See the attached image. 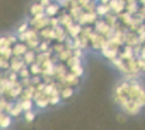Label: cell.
<instances>
[{"label":"cell","mask_w":145,"mask_h":130,"mask_svg":"<svg viewBox=\"0 0 145 130\" xmlns=\"http://www.w3.org/2000/svg\"><path fill=\"white\" fill-rule=\"evenodd\" d=\"M26 51H27V47H26L25 44H22V43H16L15 47H14L12 50V52L14 53V56H21V54H24Z\"/></svg>","instance_id":"6da1fadb"},{"label":"cell","mask_w":145,"mask_h":130,"mask_svg":"<svg viewBox=\"0 0 145 130\" xmlns=\"http://www.w3.org/2000/svg\"><path fill=\"white\" fill-rule=\"evenodd\" d=\"M30 13H31L33 15H37V14L44 13V7L41 6L40 3H35V5H33L31 8H30Z\"/></svg>","instance_id":"7a4b0ae2"},{"label":"cell","mask_w":145,"mask_h":130,"mask_svg":"<svg viewBox=\"0 0 145 130\" xmlns=\"http://www.w3.org/2000/svg\"><path fill=\"white\" fill-rule=\"evenodd\" d=\"M35 60V53L33 51H26L24 53V61L26 64H31L33 61Z\"/></svg>","instance_id":"3957f363"},{"label":"cell","mask_w":145,"mask_h":130,"mask_svg":"<svg viewBox=\"0 0 145 130\" xmlns=\"http://www.w3.org/2000/svg\"><path fill=\"white\" fill-rule=\"evenodd\" d=\"M11 124V117L10 116H1L0 117V127L1 128H7Z\"/></svg>","instance_id":"277c9868"},{"label":"cell","mask_w":145,"mask_h":130,"mask_svg":"<svg viewBox=\"0 0 145 130\" xmlns=\"http://www.w3.org/2000/svg\"><path fill=\"white\" fill-rule=\"evenodd\" d=\"M21 108L24 110V111H30L31 107H33V102L30 100H24L22 103H21Z\"/></svg>","instance_id":"5b68a950"},{"label":"cell","mask_w":145,"mask_h":130,"mask_svg":"<svg viewBox=\"0 0 145 130\" xmlns=\"http://www.w3.org/2000/svg\"><path fill=\"white\" fill-rule=\"evenodd\" d=\"M34 24H35V26H36L37 29H39V28H42V27H44L46 25L48 24V20L44 19V18H42V19L38 20L37 22H35Z\"/></svg>","instance_id":"8992f818"},{"label":"cell","mask_w":145,"mask_h":130,"mask_svg":"<svg viewBox=\"0 0 145 130\" xmlns=\"http://www.w3.org/2000/svg\"><path fill=\"white\" fill-rule=\"evenodd\" d=\"M48 103H49V99H42V98H38V99L36 100L37 106H39L40 108H43V107H46Z\"/></svg>","instance_id":"52a82bcc"},{"label":"cell","mask_w":145,"mask_h":130,"mask_svg":"<svg viewBox=\"0 0 145 130\" xmlns=\"http://www.w3.org/2000/svg\"><path fill=\"white\" fill-rule=\"evenodd\" d=\"M11 68H12L13 71L18 72V71H20L21 68H23V62H20V61L15 62V60L13 59V60H12V64H11Z\"/></svg>","instance_id":"ba28073f"},{"label":"cell","mask_w":145,"mask_h":130,"mask_svg":"<svg viewBox=\"0 0 145 130\" xmlns=\"http://www.w3.org/2000/svg\"><path fill=\"white\" fill-rule=\"evenodd\" d=\"M72 94V88H66V89H64V90L62 91V98L67 99V98H69Z\"/></svg>","instance_id":"9c48e42d"},{"label":"cell","mask_w":145,"mask_h":130,"mask_svg":"<svg viewBox=\"0 0 145 130\" xmlns=\"http://www.w3.org/2000/svg\"><path fill=\"white\" fill-rule=\"evenodd\" d=\"M24 117L27 122H33V120H34V118H35V114L31 112V110H30V111H26Z\"/></svg>","instance_id":"30bf717a"},{"label":"cell","mask_w":145,"mask_h":130,"mask_svg":"<svg viewBox=\"0 0 145 130\" xmlns=\"http://www.w3.org/2000/svg\"><path fill=\"white\" fill-rule=\"evenodd\" d=\"M39 72H40L39 65H38V64H31V66H30V73L36 75V74H38Z\"/></svg>","instance_id":"8fae6325"},{"label":"cell","mask_w":145,"mask_h":130,"mask_svg":"<svg viewBox=\"0 0 145 130\" xmlns=\"http://www.w3.org/2000/svg\"><path fill=\"white\" fill-rule=\"evenodd\" d=\"M21 72H20V76L22 77V78H28V76H29V71L27 69V68H21L20 69Z\"/></svg>","instance_id":"7c38bea8"},{"label":"cell","mask_w":145,"mask_h":130,"mask_svg":"<svg viewBox=\"0 0 145 130\" xmlns=\"http://www.w3.org/2000/svg\"><path fill=\"white\" fill-rule=\"evenodd\" d=\"M21 111H22L21 106H16V107H13V108H11L10 114H11L12 116H18V114H21Z\"/></svg>","instance_id":"4fadbf2b"},{"label":"cell","mask_w":145,"mask_h":130,"mask_svg":"<svg viewBox=\"0 0 145 130\" xmlns=\"http://www.w3.org/2000/svg\"><path fill=\"white\" fill-rule=\"evenodd\" d=\"M9 44H10V41L8 40V38L0 37V48H1V47H3V46H7V47H9Z\"/></svg>","instance_id":"5bb4252c"},{"label":"cell","mask_w":145,"mask_h":130,"mask_svg":"<svg viewBox=\"0 0 145 130\" xmlns=\"http://www.w3.org/2000/svg\"><path fill=\"white\" fill-rule=\"evenodd\" d=\"M27 27H28V24H27V23H24V24L21 25V26L18 27V33H21V34H23V33H25L26 31H28V29H27Z\"/></svg>","instance_id":"9a60e30c"},{"label":"cell","mask_w":145,"mask_h":130,"mask_svg":"<svg viewBox=\"0 0 145 130\" xmlns=\"http://www.w3.org/2000/svg\"><path fill=\"white\" fill-rule=\"evenodd\" d=\"M40 5L46 8L47 6L50 5V0H40Z\"/></svg>","instance_id":"2e32d148"},{"label":"cell","mask_w":145,"mask_h":130,"mask_svg":"<svg viewBox=\"0 0 145 130\" xmlns=\"http://www.w3.org/2000/svg\"><path fill=\"white\" fill-rule=\"evenodd\" d=\"M8 40L10 41V43H12V42H15V41H16V38L14 37V36H10V37H8Z\"/></svg>","instance_id":"e0dca14e"},{"label":"cell","mask_w":145,"mask_h":130,"mask_svg":"<svg viewBox=\"0 0 145 130\" xmlns=\"http://www.w3.org/2000/svg\"><path fill=\"white\" fill-rule=\"evenodd\" d=\"M39 48H40V49L42 50V51H44V50L48 49V46H47V44H44V43H42V44H41V46H40Z\"/></svg>","instance_id":"ac0fdd59"}]
</instances>
